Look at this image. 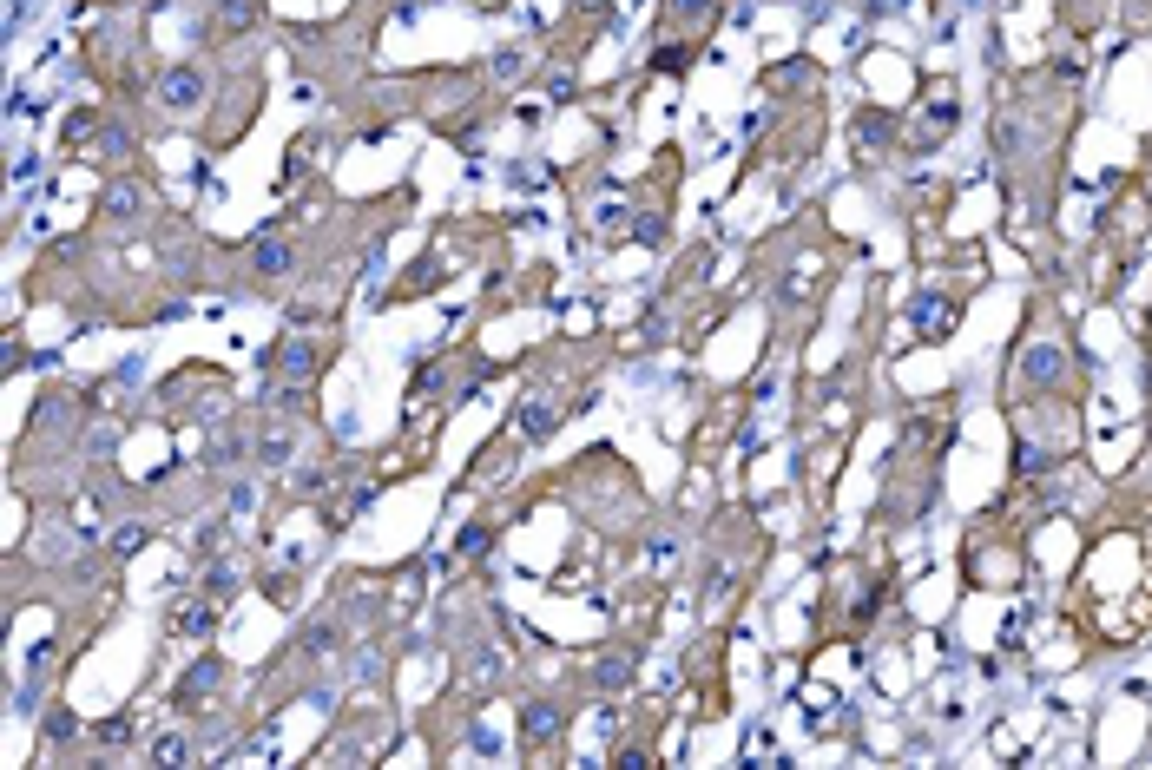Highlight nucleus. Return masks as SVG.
<instances>
[{
  "mask_svg": "<svg viewBox=\"0 0 1152 770\" xmlns=\"http://www.w3.org/2000/svg\"><path fill=\"white\" fill-rule=\"evenodd\" d=\"M277 362H284V376H316V349L303 343V336H290V343L277 349Z\"/></svg>",
  "mask_w": 1152,
  "mask_h": 770,
  "instance_id": "6",
  "label": "nucleus"
},
{
  "mask_svg": "<svg viewBox=\"0 0 1152 770\" xmlns=\"http://www.w3.org/2000/svg\"><path fill=\"white\" fill-rule=\"evenodd\" d=\"M521 731H527V738H553V731H560V705H547V698H534V705L521 711Z\"/></svg>",
  "mask_w": 1152,
  "mask_h": 770,
  "instance_id": "4",
  "label": "nucleus"
},
{
  "mask_svg": "<svg viewBox=\"0 0 1152 770\" xmlns=\"http://www.w3.org/2000/svg\"><path fill=\"white\" fill-rule=\"evenodd\" d=\"M158 106H165V112L205 106V66H172V73L158 79Z\"/></svg>",
  "mask_w": 1152,
  "mask_h": 770,
  "instance_id": "1",
  "label": "nucleus"
},
{
  "mask_svg": "<svg viewBox=\"0 0 1152 770\" xmlns=\"http://www.w3.org/2000/svg\"><path fill=\"white\" fill-rule=\"evenodd\" d=\"M290 270H297V251H290L284 237H270V244H257V251H251V277H257V283H284Z\"/></svg>",
  "mask_w": 1152,
  "mask_h": 770,
  "instance_id": "2",
  "label": "nucleus"
},
{
  "mask_svg": "<svg viewBox=\"0 0 1152 770\" xmlns=\"http://www.w3.org/2000/svg\"><path fill=\"white\" fill-rule=\"evenodd\" d=\"M626 678H632V659H606V665H600V685H606V692H619Z\"/></svg>",
  "mask_w": 1152,
  "mask_h": 770,
  "instance_id": "8",
  "label": "nucleus"
},
{
  "mask_svg": "<svg viewBox=\"0 0 1152 770\" xmlns=\"http://www.w3.org/2000/svg\"><path fill=\"white\" fill-rule=\"evenodd\" d=\"M139 205H145V191H139V185H112V191H106V211H112V218H132Z\"/></svg>",
  "mask_w": 1152,
  "mask_h": 770,
  "instance_id": "7",
  "label": "nucleus"
},
{
  "mask_svg": "<svg viewBox=\"0 0 1152 770\" xmlns=\"http://www.w3.org/2000/svg\"><path fill=\"white\" fill-rule=\"evenodd\" d=\"M218 678H224V665L218 659H205V665H191V672H185V685H178V705H198V698H211V692H218Z\"/></svg>",
  "mask_w": 1152,
  "mask_h": 770,
  "instance_id": "3",
  "label": "nucleus"
},
{
  "mask_svg": "<svg viewBox=\"0 0 1152 770\" xmlns=\"http://www.w3.org/2000/svg\"><path fill=\"white\" fill-rule=\"evenodd\" d=\"M514 422H521L527 428V435H553V402H547V395H534V402H521V409H514Z\"/></svg>",
  "mask_w": 1152,
  "mask_h": 770,
  "instance_id": "5",
  "label": "nucleus"
}]
</instances>
